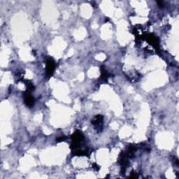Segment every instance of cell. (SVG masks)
Returning a JSON list of instances; mask_svg holds the SVG:
<instances>
[{
	"mask_svg": "<svg viewBox=\"0 0 179 179\" xmlns=\"http://www.w3.org/2000/svg\"><path fill=\"white\" fill-rule=\"evenodd\" d=\"M84 139L83 134L80 131H76V132L72 135V148L73 149H76L78 146V145L83 141Z\"/></svg>",
	"mask_w": 179,
	"mask_h": 179,
	"instance_id": "obj_1",
	"label": "cell"
},
{
	"mask_svg": "<svg viewBox=\"0 0 179 179\" xmlns=\"http://www.w3.org/2000/svg\"><path fill=\"white\" fill-rule=\"evenodd\" d=\"M55 64L54 60L52 58H49L46 61V74L48 76H51L54 72Z\"/></svg>",
	"mask_w": 179,
	"mask_h": 179,
	"instance_id": "obj_2",
	"label": "cell"
},
{
	"mask_svg": "<svg viewBox=\"0 0 179 179\" xmlns=\"http://www.w3.org/2000/svg\"><path fill=\"white\" fill-rule=\"evenodd\" d=\"M24 101L25 104L29 107L32 106L35 104V99L31 95L30 91L27 90L24 93Z\"/></svg>",
	"mask_w": 179,
	"mask_h": 179,
	"instance_id": "obj_3",
	"label": "cell"
},
{
	"mask_svg": "<svg viewBox=\"0 0 179 179\" xmlns=\"http://www.w3.org/2000/svg\"><path fill=\"white\" fill-rule=\"evenodd\" d=\"M92 123H93V124L95 126L97 129H99V130H101L102 128V123H103V117L100 115H97L96 117H94L93 120L92 121Z\"/></svg>",
	"mask_w": 179,
	"mask_h": 179,
	"instance_id": "obj_4",
	"label": "cell"
},
{
	"mask_svg": "<svg viewBox=\"0 0 179 179\" xmlns=\"http://www.w3.org/2000/svg\"><path fill=\"white\" fill-rule=\"evenodd\" d=\"M101 71H102V80H107L109 76H110L109 73H108L107 71L104 69V67H101Z\"/></svg>",
	"mask_w": 179,
	"mask_h": 179,
	"instance_id": "obj_5",
	"label": "cell"
},
{
	"mask_svg": "<svg viewBox=\"0 0 179 179\" xmlns=\"http://www.w3.org/2000/svg\"><path fill=\"white\" fill-rule=\"evenodd\" d=\"M157 4H158L160 7H163V6H164V2H163L162 1L157 2Z\"/></svg>",
	"mask_w": 179,
	"mask_h": 179,
	"instance_id": "obj_6",
	"label": "cell"
}]
</instances>
